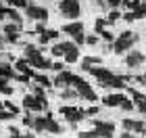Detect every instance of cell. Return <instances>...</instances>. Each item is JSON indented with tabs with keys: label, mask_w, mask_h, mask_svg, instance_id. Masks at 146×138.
Listing matches in <instances>:
<instances>
[{
	"label": "cell",
	"mask_w": 146,
	"mask_h": 138,
	"mask_svg": "<svg viewBox=\"0 0 146 138\" xmlns=\"http://www.w3.org/2000/svg\"><path fill=\"white\" fill-rule=\"evenodd\" d=\"M138 40H140V36L134 34V31H129V29L121 31L119 38H115V42H113V52H115V55H125Z\"/></svg>",
	"instance_id": "7a4b0ae2"
},
{
	"label": "cell",
	"mask_w": 146,
	"mask_h": 138,
	"mask_svg": "<svg viewBox=\"0 0 146 138\" xmlns=\"http://www.w3.org/2000/svg\"><path fill=\"white\" fill-rule=\"evenodd\" d=\"M36 34H44V31H46V25H44V21H38V25H36Z\"/></svg>",
	"instance_id": "f35d334b"
},
{
	"label": "cell",
	"mask_w": 146,
	"mask_h": 138,
	"mask_svg": "<svg viewBox=\"0 0 146 138\" xmlns=\"http://www.w3.org/2000/svg\"><path fill=\"white\" fill-rule=\"evenodd\" d=\"M15 69L19 71V73H27V75H31V77H34L36 73H34V69H31V65H29V61H27V59H17V61H15Z\"/></svg>",
	"instance_id": "ac0fdd59"
},
{
	"label": "cell",
	"mask_w": 146,
	"mask_h": 138,
	"mask_svg": "<svg viewBox=\"0 0 146 138\" xmlns=\"http://www.w3.org/2000/svg\"><path fill=\"white\" fill-rule=\"evenodd\" d=\"M119 107H121L123 111H134V109H136V105H134V101H129V98L125 96V98H123V103L119 105Z\"/></svg>",
	"instance_id": "f1b7e54d"
},
{
	"label": "cell",
	"mask_w": 146,
	"mask_h": 138,
	"mask_svg": "<svg viewBox=\"0 0 146 138\" xmlns=\"http://www.w3.org/2000/svg\"><path fill=\"white\" fill-rule=\"evenodd\" d=\"M23 55H25V59L29 61V65L34 69H40V71H48L50 67H52V63L50 61H46V59L42 57V50L38 48V46H34V44H25V50H23Z\"/></svg>",
	"instance_id": "6da1fadb"
},
{
	"label": "cell",
	"mask_w": 146,
	"mask_h": 138,
	"mask_svg": "<svg viewBox=\"0 0 146 138\" xmlns=\"http://www.w3.org/2000/svg\"><path fill=\"white\" fill-rule=\"evenodd\" d=\"M77 136H82V138H98V132L94 128V130H88V132H77Z\"/></svg>",
	"instance_id": "d6a6232c"
},
{
	"label": "cell",
	"mask_w": 146,
	"mask_h": 138,
	"mask_svg": "<svg viewBox=\"0 0 146 138\" xmlns=\"http://www.w3.org/2000/svg\"><path fill=\"white\" fill-rule=\"evenodd\" d=\"M11 4H13V6H17V9H25V6H27L29 2H27V0H11Z\"/></svg>",
	"instance_id": "8d00e7d4"
},
{
	"label": "cell",
	"mask_w": 146,
	"mask_h": 138,
	"mask_svg": "<svg viewBox=\"0 0 146 138\" xmlns=\"http://www.w3.org/2000/svg\"><path fill=\"white\" fill-rule=\"evenodd\" d=\"M4 2H9V4H11V0H4Z\"/></svg>",
	"instance_id": "c3c4849f"
},
{
	"label": "cell",
	"mask_w": 146,
	"mask_h": 138,
	"mask_svg": "<svg viewBox=\"0 0 146 138\" xmlns=\"http://www.w3.org/2000/svg\"><path fill=\"white\" fill-rule=\"evenodd\" d=\"M2 36H4V40L9 42V44H17L19 42V38H21V25L19 23H6L4 27H2Z\"/></svg>",
	"instance_id": "ba28073f"
},
{
	"label": "cell",
	"mask_w": 146,
	"mask_h": 138,
	"mask_svg": "<svg viewBox=\"0 0 146 138\" xmlns=\"http://www.w3.org/2000/svg\"><path fill=\"white\" fill-rule=\"evenodd\" d=\"M98 36H100V38H102V40H107V42H115V38H113V34H111V31H109L107 27H104V29H100V31H98Z\"/></svg>",
	"instance_id": "f546056e"
},
{
	"label": "cell",
	"mask_w": 146,
	"mask_h": 138,
	"mask_svg": "<svg viewBox=\"0 0 146 138\" xmlns=\"http://www.w3.org/2000/svg\"><path fill=\"white\" fill-rule=\"evenodd\" d=\"M15 117V113H13L11 109H0V121L2 119H13Z\"/></svg>",
	"instance_id": "1f68e13d"
},
{
	"label": "cell",
	"mask_w": 146,
	"mask_h": 138,
	"mask_svg": "<svg viewBox=\"0 0 146 138\" xmlns=\"http://www.w3.org/2000/svg\"><path fill=\"white\" fill-rule=\"evenodd\" d=\"M94 128L98 132V138H111L113 134H115V123H111V121L94 119Z\"/></svg>",
	"instance_id": "8fae6325"
},
{
	"label": "cell",
	"mask_w": 146,
	"mask_h": 138,
	"mask_svg": "<svg viewBox=\"0 0 146 138\" xmlns=\"http://www.w3.org/2000/svg\"><path fill=\"white\" fill-rule=\"evenodd\" d=\"M23 107L27 111H46L48 109V101L46 98H38L36 94H25L23 96Z\"/></svg>",
	"instance_id": "52a82bcc"
},
{
	"label": "cell",
	"mask_w": 146,
	"mask_h": 138,
	"mask_svg": "<svg viewBox=\"0 0 146 138\" xmlns=\"http://www.w3.org/2000/svg\"><path fill=\"white\" fill-rule=\"evenodd\" d=\"M61 115L69 121L71 130H75L77 123L82 119H86V111L84 109H77V107H61Z\"/></svg>",
	"instance_id": "277c9868"
},
{
	"label": "cell",
	"mask_w": 146,
	"mask_h": 138,
	"mask_svg": "<svg viewBox=\"0 0 146 138\" xmlns=\"http://www.w3.org/2000/svg\"><path fill=\"white\" fill-rule=\"evenodd\" d=\"M144 61H146L144 52L136 50V48H129L127 57H125V65H127L129 69H136V67H140V65H144Z\"/></svg>",
	"instance_id": "30bf717a"
},
{
	"label": "cell",
	"mask_w": 146,
	"mask_h": 138,
	"mask_svg": "<svg viewBox=\"0 0 146 138\" xmlns=\"http://www.w3.org/2000/svg\"><path fill=\"white\" fill-rule=\"evenodd\" d=\"M34 121H36V115H29V113H27V115L23 117V126H25V128H31V130H34Z\"/></svg>",
	"instance_id": "4dcf8cb0"
},
{
	"label": "cell",
	"mask_w": 146,
	"mask_h": 138,
	"mask_svg": "<svg viewBox=\"0 0 146 138\" xmlns=\"http://www.w3.org/2000/svg\"><path fill=\"white\" fill-rule=\"evenodd\" d=\"M94 9H98V11H107V9H109L107 0H94Z\"/></svg>",
	"instance_id": "e575fe53"
},
{
	"label": "cell",
	"mask_w": 146,
	"mask_h": 138,
	"mask_svg": "<svg viewBox=\"0 0 146 138\" xmlns=\"http://www.w3.org/2000/svg\"><path fill=\"white\" fill-rule=\"evenodd\" d=\"M61 98H67V101H69V98H79V94H77V90L75 88H61Z\"/></svg>",
	"instance_id": "cb8c5ba5"
},
{
	"label": "cell",
	"mask_w": 146,
	"mask_h": 138,
	"mask_svg": "<svg viewBox=\"0 0 146 138\" xmlns=\"http://www.w3.org/2000/svg\"><path fill=\"white\" fill-rule=\"evenodd\" d=\"M71 86L77 90V94H79V98H86V101H90V103H96V92H94V88L90 86L88 82L84 80V77H79V75H75L73 73V82H71Z\"/></svg>",
	"instance_id": "3957f363"
},
{
	"label": "cell",
	"mask_w": 146,
	"mask_h": 138,
	"mask_svg": "<svg viewBox=\"0 0 146 138\" xmlns=\"http://www.w3.org/2000/svg\"><path fill=\"white\" fill-rule=\"evenodd\" d=\"M2 107H4V105H2V103H0V109H2Z\"/></svg>",
	"instance_id": "7dc6e473"
},
{
	"label": "cell",
	"mask_w": 146,
	"mask_h": 138,
	"mask_svg": "<svg viewBox=\"0 0 146 138\" xmlns=\"http://www.w3.org/2000/svg\"><path fill=\"white\" fill-rule=\"evenodd\" d=\"M2 15H4V17H9L13 23H19V25H23V17L19 15V13H17L15 9H2Z\"/></svg>",
	"instance_id": "44dd1931"
},
{
	"label": "cell",
	"mask_w": 146,
	"mask_h": 138,
	"mask_svg": "<svg viewBox=\"0 0 146 138\" xmlns=\"http://www.w3.org/2000/svg\"><path fill=\"white\" fill-rule=\"evenodd\" d=\"M129 90V96L134 98V105H136V109L140 111L142 115H146V94H140L138 90H134V88H127Z\"/></svg>",
	"instance_id": "5bb4252c"
},
{
	"label": "cell",
	"mask_w": 146,
	"mask_h": 138,
	"mask_svg": "<svg viewBox=\"0 0 146 138\" xmlns=\"http://www.w3.org/2000/svg\"><path fill=\"white\" fill-rule=\"evenodd\" d=\"M2 19H4V15H2V9H0V21H2Z\"/></svg>",
	"instance_id": "bcb514c9"
},
{
	"label": "cell",
	"mask_w": 146,
	"mask_h": 138,
	"mask_svg": "<svg viewBox=\"0 0 146 138\" xmlns=\"http://www.w3.org/2000/svg\"><path fill=\"white\" fill-rule=\"evenodd\" d=\"M34 132L36 134H44L46 132V115H38L34 121Z\"/></svg>",
	"instance_id": "7402d4cb"
},
{
	"label": "cell",
	"mask_w": 146,
	"mask_h": 138,
	"mask_svg": "<svg viewBox=\"0 0 146 138\" xmlns=\"http://www.w3.org/2000/svg\"><path fill=\"white\" fill-rule=\"evenodd\" d=\"M144 80H146V73H144Z\"/></svg>",
	"instance_id": "681fc988"
},
{
	"label": "cell",
	"mask_w": 146,
	"mask_h": 138,
	"mask_svg": "<svg viewBox=\"0 0 146 138\" xmlns=\"http://www.w3.org/2000/svg\"><path fill=\"white\" fill-rule=\"evenodd\" d=\"M94 65H102V59L100 57H84L82 59V69L88 71L90 67H94Z\"/></svg>",
	"instance_id": "d6986e66"
},
{
	"label": "cell",
	"mask_w": 146,
	"mask_h": 138,
	"mask_svg": "<svg viewBox=\"0 0 146 138\" xmlns=\"http://www.w3.org/2000/svg\"><path fill=\"white\" fill-rule=\"evenodd\" d=\"M58 11L67 19H77L79 13H82V6H79V0H61L58 2Z\"/></svg>",
	"instance_id": "8992f818"
},
{
	"label": "cell",
	"mask_w": 146,
	"mask_h": 138,
	"mask_svg": "<svg viewBox=\"0 0 146 138\" xmlns=\"http://www.w3.org/2000/svg\"><path fill=\"white\" fill-rule=\"evenodd\" d=\"M65 50H67V42H58V44H54V46H52V55H54V57H63L65 55Z\"/></svg>",
	"instance_id": "484cf974"
},
{
	"label": "cell",
	"mask_w": 146,
	"mask_h": 138,
	"mask_svg": "<svg viewBox=\"0 0 146 138\" xmlns=\"http://www.w3.org/2000/svg\"><path fill=\"white\" fill-rule=\"evenodd\" d=\"M86 44H88V46H96V44H98V34L86 36Z\"/></svg>",
	"instance_id": "836d02e7"
},
{
	"label": "cell",
	"mask_w": 146,
	"mask_h": 138,
	"mask_svg": "<svg viewBox=\"0 0 146 138\" xmlns=\"http://www.w3.org/2000/svg\"><path fill=\"white\" fill-rule=\"evenodd\" d=\"M9 77H4V75H0V92H2V94H13V86H9Z\"/></svg>",
	"instance_id": "d4e9b609"
},
{
	"label": "cell",
	"mask_w": 146,
	"mask_h": 138,
	"mask_svg": "<svg viewBox=\"0 0 146 138\" xmlns=\"http://www.w3.org/2000/svg\"><path fill=\"white\" fill-rule=\"evenodd\" d=\"M125 94H121V92H113V94H107L102 98V103L107 105V107H119V105L123 103Z\"/></svg>",
	"instance_id": "e0dca14e"
},
{
	"label": "cell",
	"mask_w": 146,
	"mask_h": 138,
	"mask_svg": "<svg viewBox=\"0 0 146 138\" xmlns=\"http://www.w3.org/2000/svg\"><path fill=\"white\" fill-rule=\"evenodd\" d=\"M34 82L40 84V86H44V88H52V80L46 73H36L34 75Z\"/></svg>",
	"instance_id": "603a6c76"
},
{
	"label": "cell",
	"mask_w": 146,
	"mask_h": 138,
	"mask_svg": "<svg viewBox=\"0 0 146 138\" xmlns=\"http://www.w3.org/2000/svg\"><path fill=\"white\" fill-rule=\"evenodd\" d=\"M71 82H73V73L71 71H56V77L52 80V86L54 88H67L71 86Z\"/></svg>",
	"instance_id": "7c38bea8"
},
{
	"label": "cell",
	"mask_w": 146,
	"mask_h": 138,
	"mask_svg": "<svg viewBox=\"0 0 146 138\" xmlns=\"http://www.w3.org/2000/svg\"><path fill=\"white\" fill-rule=\"evenodd\" d=\"M140 136H146V128H144V130H142V132H140Z\"/></svg>",
	"instance_id": "f6af8a7d"
},
{
	"label": "cell",
	"mask_w": 146,
	"mask_h": 138,
	"mask_svg": "<svg viewBox=\"0 0 146 138\" xmlns=\"http://www.w3.org/2000/svg\"><path fill=\"white\" fill-rule=\"evenodd\" d=\"M9 134H11L13 138H19V136H21V132H19V128H15V126H11V128H9Z\"/></svg>",
	"instance_id": "ab89813d"
},
{
	"label": "cell",
	"mask_w": 146,
	"mask_h": 138,
	"mask_svg": "<svg viewBox=\"0 0 146 138\" xmlns=\"http://www.w3.org/2000/svg\"><path fill=\"white\" fill-rule=\"evenodd\" d=\"M38 42H40V46H46V44L50 42L48 34H46V31H44V34H38Z\"/></svg>",
	"instance_id": "d590c367"
},
{
	"label": "cell",
	"mask_w": 146,
	"mask_h": 138,
	"mask_svg": "<svg viewBox=\"0 0 146 138\" xmlns=\"http://www.w3.org/2000/svg\"><path fill=\"white\" fill-rule=\"evenodd\" d=\"M63 31L67 36L73 38V42H75L77 46L86 42V36H84V23L82 21H73V23H65L63 25Z\"/></svg>",
	"instance_id": "5b68a950"
},
{
	"label": "cell",
	"mask_w": 146,
	"mask_h": 138,
	"mask_svg": "<svg viewBox=\"0 0 146 138\" xmlns=\"http://www.w3.org/2000/svg\"><path fill=\"white\" fill-rule=\"evenodd\" d=\"M121 126H123V130H129V132H138V134H140L142 130L146 128L142 119H129V117H125V119L121 121Z\"/></svg>",
	"instance_id": "9a60e30c"
},
{
	"label": "cell",
	"mask_w": 146,
	"mask_h": 138,
	"mask_svg": "<svg viewBox=\"0 0 146 138\" xmlns=\"http://www.w3.org/2000/svg\"><path fill=\"white\" fill-rule=\"evenodd\" d=\"M50 69H54V71H63V63H58V61H56V63H52V67H50Z\"/></svg>",
	"instance_id": "7bdbcfd3"
},
{
	"label": "cell",
	"mask_w": 146,
	"mask_h": 138,
	"mask_svg": "<svg viewBox=\"0 0 146 138\" xmlns=\"http://www.w3.org/2000/svg\"><path fill=\"white\" fill-rule=\"evenodd\" d=\"M15 73H17L15 65H9V63H0V75L9 77V80H15Z\"/></svg>",
	"instance_id": "ffe728a7"
},
{
	"label": "cell",
	"mask_w": 146,
	"mask_h": 138,
	"mask_svg": "<svg viewBox=\"0 0 146 138\" xmlns=\"http://www.w3.org/2000/svg\"><path fill=\"white\" fill-rule=\"evenodd\" d=\"M123 0H107V4L111 6V9H117V6H121Z\"/></svg>",
	"instance_id": "b9f144b4"
},
{
	"label": "cell",
	"mask_w": 146,
	"mask_h": 138,
	"mask_svg": "<svg viewBox=\"0 0 146 138\" xmlns=\"http://www.w3.org/2000/svg\"><path fill=\"white\" fill-rule=\"evenodd\" d=\"M63 59H65V63H67V65L77 63V61H79V46H77L75 42H69V44H67V50H65V55H63Z\"/></svg>",
	"instance_id": "4fadbf2b"
},
{
	"label": "cell",
	"mask_w": 146,
	"mask_h": 138,
	"mask_svg": "<svg viewBox=\"0 0 146 138\" xmlns=\"http://www.w3.org/2000/svg\"><path fill=\"white\" fill-rule=\"evenodd\" d=\"M86 115H98V107H90L86 111Z\"/></svg>",
	"instance_id": "ee69618b"
},
{
	"label": "cell",
	"mask_w": 146,
	"mask_h": 138,
	"mask_svg": "<svg viewBox=\"0 0 146 138\" xmlns=\"http://www.w3.org/2000/svg\"><path fill=\"white\" fill-rule=\"evenodd\" d=\"M121 17H123V15H121V13H119L117 9H111V11H109V17H107V19H109V23L113 25V23L117 21V19H121Z\"/></svg>",
	"instance_id": "83f0119b"
},
{
	"label": "cell",
	"mask_w": 146,
	"mask_h": 138,
	"mask_svg": "<svg viewBox=\"0 0 146 138\" xmlns=\"http://www.w3.org/2000/svg\"><path fill=\"white\" fill-rule=\"evenodd\" d=\"M107 25H111V23H109V19H104V17H96V21H94V31L98 34V31L104 29Z\"/></svg>",
	"instance_id": "4316f807"
},
{
	"label": "cell",
	"mask_w": 146,
	"mask_h": 138,
	"mask_svg": "<svg viewBox=\"0 0 146 138\" xmlns=\"http://www.w3.org/2000/svg\"><path fill=\"white\" fill-rule=\"evenodd\" d=\"M4 107H6V109H11L15 115H19V107H15V105H13L11 101H6V103H4Z\"/></svg>",
	"instance_id": "74e56055"
},
{
	"label": "cell",
	"mask_w": 146,
	"mask_h": 138,
	"mask_svg": "<svg viewBox=\"0 0 146 138\" xmlns=\"http://www.w3.org/2000/svg\"><path fill=\"white\" fill-rule=\"evenodd\" d=\"M46 34H48L50 40H56L58 38V29H46Z\"/></svg>",
	"instance_id": "60d3db41"
},
{
	"label": "cell",
	"mask_w": 146,
	"mask_h": 138,
	"mask_svg": "<svg viewBox=\"0 0 146 138\" xmlns=\"http://www.w3.org/2000/svg\"><path fill=\"white\" fill-rule=\"evenodd\" d=\"M46 132H50V134H61L63 132L61 126H58V121L54 119V115H52L50 111H46Z\"/></svg>",
	"instance_id": "2e32d148"
},
{
	"label": "cell",
	"mask_w": 146,
	"mask_h": 138,
	"mask_svg": "<svg viewBox=\"0 0 146 138\" xmlns=\"http://www.w3.org/2000/svg\"><path fill=\"white\" fill-rule=\"evenodd\" d=\"M25 15L34 21H46L48 19V9L44 6H38V4H27L25 6Z\"/></svg>",
	"instance_id": "9c48e42d"
}]
</instances>
